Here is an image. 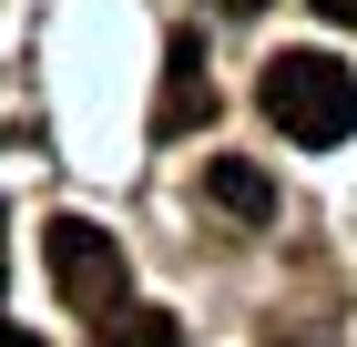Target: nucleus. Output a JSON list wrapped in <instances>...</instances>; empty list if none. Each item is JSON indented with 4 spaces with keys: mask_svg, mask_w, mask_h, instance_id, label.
<instances>
[{
    "mask_svg": "<svg viewBox=\"0 0 357 347\" xmlns=\"http://www.w3.org/2000/svg\"><path fill=\"white\" fill-rule=\"evenodd\" d=\"M255 103H266V123L286 143H347L357 133V72L337 52H275Z\"/></svg>",
    "mask_w": 357,
    "mask_h": 347,
    "instance_id": "nucleus-1",
    "label": "nucleus"
},
{
    "mask_svg": "<svg viewBox=\"0 0 357 347\" xmlns=\"http://www.w3.org/2000/svg\"><path fill=\"white\" fill-rule=\"evenodd\" d=\"M41 266H52V286H61L72 317H112L123 286H133V276H123V245H112L92 214H61L52 235H41Z\"/></svg>",
    "mask_w": 357,
    "mask_h": 347,
    "instance_id": "nucleus-2",
    "label": "nucleus"
},
{
    "mask_svg": "<svg viewBox=\"0 0 357 347\" xmlns=\"http://www.w3.org/2000/svg\"><path fill=\"white\" fill-rule=\"evenodd\" d=\"M204 112H215V82H204V41H194V31H174V41H164V103H153V133H164V143H184Z\"/></svg>",
    "mask_w": 357,
    "mask_h": 347,
    "instance_id": "nucleus-3",
    "label": "nucleus"
},
{
    "mask_svg": "<svg viewBox=\"0 0 357 347\" xmlns=\"http://www.w3.org/2000/svg\"><path fill=\"white\" fill-rule=\"evenodd\" d=\"M204 205L235 214V225H266V214H275V174L245 163V154H215V163H204Z\"/></svg>",
    "mask_w": 357,
    "mask_h": 347,
    "instance_id": "nucleus-4",
    "label": "nucleus"
},
{
    "mask_svg": "<svg viewBox=\"0 0 357 347\" xmlns=\"http://www.w3.org/2000/svg\"><path fill=\"white\" fill-rule=\"evenodd\" d=\"M112 317H123V327H112L123 347H184V327H174L164 307H112Z\"/></svg>",
    "mask_w": 357,
    "mask_h": 347,
    "instance_id": "nucleus-5",
    "label": "nucleus"
},
{
    "mask_svg": "<svg viewBox=\"0 0 357 347\" xmlns=\"http://www.w3.org/2000/svg\"><path fill=\"white\" fill-rule=\"evenodd\" d=\"M0 235H10V205H0ZM0 286H10V245H0Z\"/></svg>",
    "mask_w": 357,
    "mask_h": 347,
    "instance_id": "nucleus-6",
    "label": "nucleus"
},
{
    "mask_svg": "<svg viewBox=\"0 0 357 347\" xmlns=\"http://www.w3.org/2000/svg\"><path fill=\"white\" fill-rule=\"evenodd\" d=\"M215 10H235V21H255V10H266V0H215Z\"/></svg>",
    "mask_w": 357,
    "mask_h": 347,
    "instance_id": "nucleus-7",
    "label": "nucleus"
},
{
    "mask_svg": "<svg viewBox=\"0 0 357 347\" xmlns=\"http://www.w3.org/2000/svg\"><path fill=\"white\" fill-rule=\"evenodd\" d=\"M317 10H327V21H357V0H317Z\"/></svg>",
    "mask_w": 357,
    "mask_h": 347,
    "instance_id": "nucleus-8",
    "label": "nucleus"
},
{
    "mask_svg": "<svg viewBox=\"0 0 357 347\" xmlns=\"http://www.w3.org/2000/svg\"><path fill=\"white\" fill-rule=\"evenodd\" d=\"M0 347H41V337H31V327H0Z\"/></svg>",
    "mask_w": 357,
    "mask_h": 347,
    "instance_id": "nucleus-9",
    "label": "nucleus"
}]
</instances>
